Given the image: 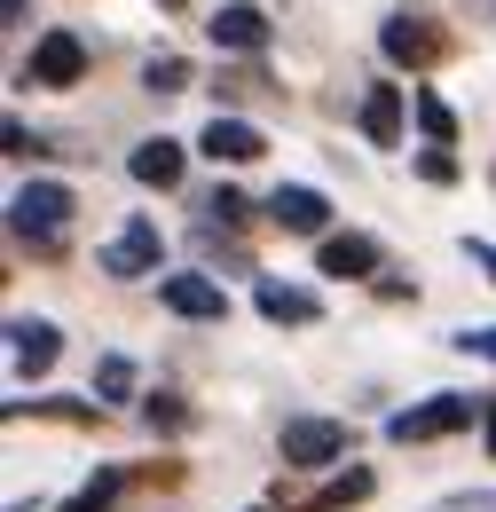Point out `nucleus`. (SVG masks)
I'll return each instance as SVG.
<instances>
[{
  "instance_id": "obj_1",
  "label": "nucleus",
  "mask_w": 496,
  "mask_h": 512,
  "mask_svg": "<svg viewBox=\"0 0 496 512\" xmlns=\"http://www.w3.org/2000/svg\"><path fill=\"white\" fill-rule=\"evenodd\" d=\"M8 237L32 245V253H63V237H71V190L63 182H24L8 197Z\"/></svg>"
},
{
  "instance_id": "obj_2",
  "label": "nucleus",
  "mask_w": 496,
  "mask_h": 512,
  "mask_svg": "<svg viewBox=\"0 0 496 512\" xmlns=\"http://www.w3.org/2000/svg\"><path fill=\"white\" fill-rule=\"evenodd\" d=\"M473 418H489V402L481 394H426V402H410V410H394L386 418V442H449V434H465Z\"/></svg>"
},
{
  "instance_id": "obj_3",
  "label": "nucleus",
  "mask_w": 496,
  "mask_h": 512,
  "mask_svg": "<svg viewBox=\"0 0 496 512\" xmlns=\"http://www.w3.org/2000/svg\"><path fill=\"white\" fill-rule=\"evenodd\" d=\"M378 48H386V64H402V71H426V64H441L449 56V32H434L426 16H386V32H378Z\"/></svg>"
},
{
  "instance_id": "obj_4",
  "label": "nucleus",
  "mask_w": 496,
  "mask_h": 512,
  "mask_svg": "<svg viewBox=\"0 0 496 512\" xmlns=\"http://www.w3.org/2000/svg\"><path fill=\"white\" fill-rule=\"evenodd\" d=\"M284 465H300V473H315V465H339L347 457V426L339 418H284Z\"/></svg>"
},
{
  "instance_id": "obj_5",
  "label": "nucleus",
  "mask_w": 496,
  "mask_h": 512,
  "mask_svg": "<svg viewBox=\"0 0 496 512\" xmlns=\"http://www.w3.org/2000/svg\"><path fill=\"white\" fill-rule=\"evenodd\" d=\"M79 71H87V40L79 32H40L32 64H24V87H79Z\"/></svg>"
},
{
  "instance_id": "obj_6",
  "label": "nucleus",
  "mask_w": 496,
  "mask_h": 512,
  "mask_svg": "<svg viewBox=\"0 0 496 512\" xmlns=\"http://www.w3.org/2000/svg\"><path fill=\"white\" fill-rule=\"evenodd\" d=\"M158 253H166V245H158V221H142V213H134L119 237L95 253V268H103V276H158Z\"/></svg>"
},
{
  "instance_id": "obj_7",
  "label": "nucleus",
  "mask_w": 496,
  "mask_h": 512,
  "mask_svg": "<svg viewBox=\"0 0 496 512\" xmlns=\"http://www.w3.org/2000/svg\"><path fill=\"white\" fill-rule=\"evenodd\" d=\"M56 355H63V331L48 316H8V363H16V379L56 371Z\"/></svg>"
},
{
  "instance_id": "obj_8",
  "label": "nucleus",
  "mask_w": 496,
  "mask_h": 512,
  "mask_svg": "<svg viewBox=\"0 0 496 512\" xmlns=\"http://www.w3.org/2000/svg\"><path fill=\"white\" fill-rule=\"evenodd\" d=\"M197 150H205L213 166H252V158L268 150V134L252 127V119H237V111H213L205 134H197Z\"/></svg>"
},
{
  "instance_id": "obj_9",
  "label": "nucleus",
  "mask_w": 496,
  "mask_h": 512,
  "mask_svg": "<svg viewBox=\"0 0 496 512\" xmlns=\"http://www.w3.org/2000/svg\"><path fill=\"white\" fill-rule=\"evenodd\" d=\"M158 300H166L174 316H189V323H221L229 316V292H221L213 276H197V268H189V276H158Z\"/></svg>"
},
{
  "instance_id": "obj_10",
  "label": "nucleus",
  "mask_w": 496,
  "mask_h": 512,
  "mask_svg": "<svg viewBox=\"0 0 496 512\" xmlns=\"http://www.w3.org/2000/svg\"><path fill=\"white\" fill-rule=\"evenodd\" d=\"M268 221H276L284 237H323V221H331V197L308 190V182H284V190L268 197Z\"/></svg>"
},
{
  "instance_id": "obj_11",
  "label": "nucleus",
  "mask_w": 496,
  "mask_h": 512,
  "mask_svg": "<svg viewBox=\"0 0 496 512\" xmlns=\"http://www.w3.org/2000/svg\"><path fill=\"white\" fill-rule=\"evenodd\" d=\"M205 40H213V48H229V56H260V48H268V16H260L252 0H229V8H213Z\"/></svg>"
},
{
  "instance_id": "obj_12",
  "label": "nucleus",
  "mask_w": 496,
  "mask_h": 512,
  "mask_svg": "<svg viewBox=\"0 0 496 512\" xmlns=\"http://www.w3.org/2000/svg\"><path fill=\"white\" fill-rule=\"evenodd\" d=\"M315 268H323V276H347V284H355V276H378V237H363V229L323 237V245H315Z\"/></svg>"
},
{
  "instance_id": "obj_13",
  "label": "nucleus",
  "mask_w": 496,
  "mask_h": 512,
  "mask_svg": "<svg viewBox=\"0 0 496 512\" xmlns=\"http://www.w3.org/2000/svg\"><path fill=\"white\" fill-rule=\"evenodd\" d=\"M126 166H134L142 190H174V182H182V142H174V134H150V142H134Z\"/></svg>"
},
{
  "instance_id": "obj_14",
  "label": "nucleus",
  "mask_w": 496,
  "mask_h": 512,
  "mask_svg": "<svg viewBox=\"0 0 496 512\" xmlns=\"http://www.w3.org/2000/svg\"><path fill=\"white\" fill-rule=\"evenodd\" d=\"M252 300H260V316H268V323H315V316H323V300H315L308 284H284V276H260Z\"/></svg>"
},
{
  "instance_id": "obj_15",
  "label": "nucleus",
  "mask_w": 496,
  "mask_h": 512,
  "mask_svg": "<svg viewBox=\"0 0 496 512\" xmlns=\"http://www.w3.org/2000/svg\"><path fill=\"white\" fill-rule=\"evenodd\" d=\"M363 134H371L378 150L402 142V87H394V79H378L371 95H363Z\"/></svg>"
},
{
  "instance_id": "obj_16",
  "label": "nucleus",
  "mask_w": 496,
  "mask_h": 512,
  "mask_svg": "<svg viewBox=\"0 0 496 512\" xmlns=\"http://www.w3.org/2000/svg\"><path fill=\"white\" fill-rule=\"evenodd\" d=\"M119 489H126V473H119V465H103V473H87L56 512H111V505H119Z\"/></svg>"
},
{
  "instance_id": "obj_17",
  "label": "nucleus",
  "mask_w": 496,
  "mask_h": 512,
  "mask_svg": "<svg viewBox=\"0 0 496 512\" xmlns=\"http://www.w3.org/2000/svg\"><path fill=\"white\" fill-rule=\"evenodd\" d=\"M363 497H371V473L355 465V473H339V481H331L315 505H300V512H347V505H363Z\"/></svg>"
},
{
  "instance_id": "obj_18",
  "label": "nucleus",
  "mask_w": 496,
  "mask_h": 512,
  "mask_svg": "<svg viewBox=\"0 0 496 512\" xmlns=\"http://www.w3.org/2000/svg\"><path fill=\"white\" fill-rule=\"evenodd\" d=\"M142 87H150V95H182L189 64H182V56H150V64H142Z\"/></svg>"
},
{
  "instance_id": "obj_19",
  "label": "nucleus",
  "mask_w": 496,
  "mask_h": 512,
  "mask_svg": "<svg viewBox=\"0 0 496 512\" xmlns=\"http://www.w3.org/2000/svg\"><path fill=\"white\" fill-rule=\"evenodd\" d=\"M95 394H103V402H126V394H134V363H126V355H103V363H95Z\"/></svg>"
},
{
  "instance_id": "obj_20",
  "label": "nucleus",
  "mask_w": 496,
  "mask_h": 512,
  "mask_svg": "<svg viewBox=\"0 0 496 512\" xmlns=\"http://www.w3.org/2000/svg\"><path fill=\"white\" fill-rule=\"evenodd\" d=\"M410 103H418V127L434 134V150H449V134H457V119H449V103H441V95H410Z\"/></svg>"
},
{
  "instance_id": "obj_21",
  "label": "nucleus",
  "mask_w": 496,
  "mask_h": 512,
  "mask_svg": "<svg viewBox=\"0 0 496 512\" xmlns=\"http://www.w3.org/2000/svg\"><path fill=\"white\" fill-rule=\"evenodd\" d=\"M142 418H150L158 434H182V426H189V402H182V394H150V402H142Z\"/></svg>"
},
{
  "instance_id": "obj_22",
  "label": "nucleus",
  "mask_w": 496,
  "mask_h": 512,
  "mask_svg": "<svg viewBox=\"0 0 496 512\" xmlns=\"http://www.w3.org/2000/svg\"><path fill=\"white\" fill-rule=\"evenodd\" d=\"M237 221H252V205L237 190H213V197H205V229H237Z\"/></svg>"
},
{
  "instance_id": "obj_23",
  "label": "nucleus",
  "mask_w": 496,
  "mask_h": 512,
  "mask_svg": "<svg viewBox=\"0 0 496 512\" xmlns=\"http://www.w3.org/2000/svg\"><path fill=\"white\" fill-rule=\"evenodd\" d=\"M418 174H426L434 190H449V182H457V158H449V150H418Z\"/></svg>"
},
{
  "instance_id": "obj_24",
  "label": "nucleus",
  "mask_w": 496,
  "mask_h": 512,
  "mask_svg": "<svg viewBox=\"0 0 496 512\" xmlns=\"http://www.w3.org/2000/svg\"><path fill=\"white\" fill-rule=\"evenodd\" d=\"M457 347H465V355H481V363H496V323H473V331H457Z\"/></svg>"
},
{
  "instance_id": "obj_25",
  "label": "nucleus",
  "mask_w": 496,
  "mask_h": 512,
  "mask_svg": "<svg viewBox=\"0 0 496 512\" xmlns=\"http://www.w3.org/2000/svg\"><path fill=\"white\" fill-rule=\"evenodd\" d=\"M465 260H473V268L496 284V245H489V237H465Z\"/></svg>"
},
{
  "instance_id": "obj_26",
  "label": "nucleus",
  "mask_w": 496,
  "mask_h": 512,
  "mask_svg": "<svg viewBox=\"0 0 496 512\" xmlns=\"http://www.w3.org/2000/svg\"><path fill=\"white\" fill-rule=\"evenodd\" d=\"M434 512H496V497H441Z\"/></svg>"
},
{
  "instance_id": "obj_27",
  "label": "nucleus",
  "mask_w": 496,
  "mask_h": 512,
  "mask_svg": "<svg viewBox=\"0 0 496 512\" xmlns=\"http://www.w3.org/2000/svg\"><path fill=\"white\" fill-rule=\"evenodd\" d=\"M481 426H489V457H496V402H489V418H481Z\"/></svg>"
},
{
  "instance_id": "obj_28",
  "label": "nucleus",
  "mask_w": 496,
  "mask_h": 512,
  "mask_svg": "<svg viewBox=\"0 0 496 512\" xmlns=\"http://www.w3.org/2000/svg\"><path fill=\"white\" fill-rule=\"evenodd\" d=\"M465 8H473V16H496V0H465Z\"/></svg>"
},
{
  "instance_id": "obj_29",
  "label": "nucleus",
  "mask_w": 496,
  "mask_h": 512,
  "mask_svg": "<svg viewBox=\"0 0 496 512\" xmlns=\"http://www.w3.org/2000/svg\"><path fill=\"white\" fill-rule=\"evenodd\" d=\"M158 8H182V0H158Z\"/></svg>"
},
{
  "instance_id": "obj_30",
  "label": "nucleus",
  "mask_w": 496,
  "mask_h": 512,
  "mask_svg": "<svg viewBox=\"0 0 496 512\" xmlns=\"http://www.w3.org/2000/svg\"><path fill=\"white\" fill-rule=\"evenodd\" d=\"M252 512H268V505H252Z\"/></svg>"
}]
</instances>
